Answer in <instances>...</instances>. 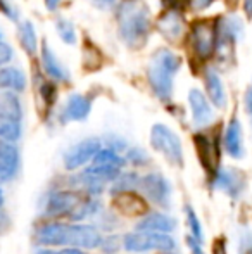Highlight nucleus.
I'll list each match as a JSON object with an SVG mask.
<instances>
[{"instance_id":"nucleus-4","label":"nucleus","mask_w":252,"mask_h":254,"mask_svg":"<svg viewBox=\"0 0 252 254\" xmlns=\"http://www.w3.org/2000/svg\"><path fill=\"white\" fill-rule=\"evenodd\" d=\"M23 135V106L17 92H0V140L17 142Z\"/></svg>"},{"instance_id":"nucleus-21","label":"nucleus","mask_w":252,"mask_h":254,"mask_svg":"<svg viewBox=\"0 0 252 254\" xmlns=\"http://www.w3.org/2000/svg\"><path fill=\"white\" fill-rule=\"evenodd\" d=\"M17 37H19L21 47L24 49V52L35 56L38 51V38H37V31H35L33 23L30 21H23L19 24V31H17Z\"/></svg>"},{"instance_id":"nucleus-12","label":"nucleus","mask_w":252,"mask_h":254,"mask_svg":"<svg viewBox=\"0 0 252 254\" xmlns=\"http://www.w3.org/2000/svg\"><path fill=\"white\" fill-rule=\"evenodd\" d=\"M211 101L205 99V95L202 94L199 88H192L189 92V104H190V111H192V120L197 127H207L209 123L214 118V113H212Z\"/></svg>"},{"instance_id":"nucleus-22","label":"nucleus","mask_w":252,"mask_h":254,"mask_svg":"<svg viewBox=\"0 0 252 254\" xmlns=\"http://www.w3.org/2000/svg\"><path fill=\"white\" fill-rule=\"evenodd\" d=\"M159 26H161L162 35H166V37L171 38V40L180 38L183 33V21L176 10L166 14V16L161 19V23H159Z\"/></svg>"},{"instance_id":"nucleus-7","label":"nucleus","mask_w":252,"mask_h":254,"mask_svg":"<svg viewBox=\"0 0 252 254\" xmlns=\"http://www.w3.org/2000/svg\"><path fill=\"white\" fill-rule=\"evenodd\" d=\"M190 44L197 59L209 61L218 49V23L197 21L190 30Z\"/></svg>"},{"instance_id":"nucleus-27","label":"nucleus","mask_w":252,"mask_h":254,"mask_svg":"<svg viewBox=\"0 0 252 254\" xmlns=\"http://www.w3.org/2000/svg\"><path fill=\"white\" fill-rule=\"evenodd\" d=\"M55 28H57V33H59V37L62 38V42H66V44H69V45L76 44V30H74L71 21L64 19V17H59L57 23H55Z\"/></svg>"},{"instance_id":"nucleus-35","label":"nucleus","mask_w":252,"mask_h":254,"mask_svg":"<svg viewBox=\"0 0 252 254\" xmlns=\"http://www.w3.org/2000/svg\"><path fill=\"white\" fill-rule=\"evenodd\" d=\"M246 109L252 114V87H251V90L247 92V95H246Z\"/></svg>"},{"instance_id":"nucleus-30","label":"nucleus","mask_w":252,"mask_h":254,"mask_svg":"<svg viewBox=\"0 0 252 254\" xmlns=\"http://www.w3.org/2000/svg\"><path fill=\"white\" fill-rule=\"evenodd\" d=\"M12 56H14V52H12V49H10V45L0 40V67L5 66V64L12 59Z\"/></svg>"},{"instance_id":"nucleus-11","label":"nucleus","mask_w":252,"mask_h":254,"mask_svg":"<svg viewBox=\"0 0 252 254\" xmlns=\"http://www.w3.org/2000/svg\"><path fill=\"white\" fill-rule=\"evenodd\" d=\"M212 187L228 194L230 197H239L246 187V180L244 175L233 168H218L212 173Z\"/></svg>"},{"instance_id":"nucleus-9","label":"nucleus","mask_w":252,"mask_h":254,"mask_svg":"<svg viewBox=\"0 0 252 254\" xmlns=\"http://www.w3.org/2000/svg\"><path fill=\"white\" fill-rule=\"evenodd\" d=\"M102 149L101 138H85V140L74 144L64 154V168L67 171L78 170V168L88 164L95 157V154Z\"/></svg>"},{"instance_id":"nucleus-13","label":"nucleus","mask_w":252,"mask_h":254,"mask_svg":"<svg viewBox=\"0 0 252 254\" xmlns=\"http://www.w3.org/2000/svg\"><path fill=\"white\" fill-rule=\"evenodd\" d=\"M19 166H21V154L16 142L0 140V171L7 178V182L16 177L17 171H19Z\"/></svg>"},{"instance_id":"nucleus-17","label":"nucleus","mask_w":252,"mask_h":254,"mask_svg":"<svg viewBox=\"0 0 252 254\" xmlns=\"http://www.w3.org/2000/svg\"><path fill=\"white\" fill-rule=\"evenodd\" d=\"M40 56H42L40 59H42L44 71L52 78V80H55V81H67V80H69V73H67V69L62 66L61 63H59L57 56H55V52L49 47L47 42H44V44H42V54H40Z\"/></svg>"},{"instance_id":"nucleus-23","label":"nucleus","mask_w":252,"mask_h":254,"mask_svg":"<svg viewBox=\"0 0 252 254\" xmlns=\"http://www.w3.org/2000/svg\"><path fill=\"white\" fill-rule=\"evenodd\" d=\"M92 164H101V166H112L121 170L126 164V157H123L119 152L112 151V149L102 145V149L95 154V157L92 159Z\"/></svg>"},{"instance_id":"nucleus-19","label":"nucleus","mask_w":252,"mask_h":254,"mask_svg":"<svg viewBox=\"0 0 252 254\" xmlns=\"http://www.w3.org/2000/svg\"><path fill=\"white\" fill-rule=\"evenodd\" d=\"M204 81H205V90H207L209 101L212 102V106L223 109L226 106V92L219 74L214 69H205Z\"/></svg>"},{"instance_id":"nucleus-42","label":"nucleus","mask_w":252,"mask_h":254,"mask_svg":"<svg viewBox=\"0 0 252 254\" xmlns=\"http://www.w3.org/2000/svg\"><path fill=\"white\" fill-rule=\"evenodd\" d=\"M5 182H7V178L3 177V173H2V171H0V185H2V184H5Z\"/></svg>"},{"instance_id":"nucleus-28","label":"nucleus","mask_w":252,"mask_h":254,"mask_svg":"<svg viewBox=\"0 0 252 254\" xmlns=\"http://www.w3.org/2000/svg\"><path fill=\"white\" fill-rule=\"evenodd\" d=\"M126 161L133 166H145L149 163V154L140 147H128Z\"/></svg>"},{"instance_id":"nucleus-1","label":"nucleus","mask_w":252,"mask_h":254,"mask_svg":"<svg viewBox=\"0 0 252 254\" xmlns=\"http://www.w3.org/2000/svg\"><path fill=\"white\" fill-rule=\"evenodd\" d=\"M38 244L45 248H78V249H97L102 244V234L92 225L78 223H44L37 230Z\"/></svg>"},{"instance_id":"nucleus-37","label":"nucleus","mask_w":252,"mask_h":254,"mask_svg":"<svg viewBox=\"0 0 252 254\" xmlns=\"http://www.w3.org/2000/svg\"><path fill=\"white\" fill-rule=\"evenodd\" d=\"M55 254H83V253H81V249H78V248H66Z\"/></svg>"},{"instance_id":"nucleus-18","label":"nucleus","mask_w":252,"mask_h":254,"mask_svg":"<svg viewBox=\"0 0 252 254\" xmlns=\"http://www.w3.org/2000/svg\"><path fill=\"white\" fill-rule=\"evenodd\" d=\"M195 145H197V152L201 157L202 164L207 168L211 173L216 171V163H218V149H216V142L211 137L204 133L195 135Z\"/></svg>"},{"instance_id":"nucleus-39","label":"nucleus","mask_w":252,"mask_h":254,"mask_svg":"<svg viewBox=\"0 0 252 254\" xmlns=\"http://www.w3.org/2000/svg\"><path fill=\"white\" fill-rule=\"evenodd\" d=\"M57 3H59V0H47L49 9H55V7H57Z\"/></svg>"},{"instance_id":"nucleus-20","label":"nucleus","mask_w":252,"mask_h":254,"mask_svg":"<svg viewBox=\"0 0 252 254\" xmlns=\"http://www.w3.org/2000/svg\"><path fill=\"white\" fill-rule=\"evenodd\" d=\"M26 88V76L17 67H0V90L23 92Z\"/></svg>"},{"instance_id":"nucleus-10","label":"nucleus","mask_w":252,"mask_h":254,"mask_svg":"<svg viewBox=\"0 0 252 254\" xmlns=\"http://www.w3.org/2000/svg\"><path fill=\"white\" fill-rule=\"evenodd\" d=\"M81 202V197L74 190H55L45 201L44 214L47 218H64L71 216L73 211Z\"/></svg>"},{"instance_id":"nucleus-6","label":"nucleus","mask_w":252,"mask_h":254,"mask_svg":"<svg viewBox=\"0 0 252 254\" xmlns=\"http://www.w3.org/2000/svg\"><path fill=\"white\" fill-rule=\"evenodd\" d=\"M151 145L175 166H183V147L180 137L166 125H154L151 130Z\"/></svg>"},{"instance_id":"nucleus-31","label":"nucleus","mask_w":252,"mask_h":254,"mask_svg":"<svg viewBox=\"0 0 252 254\" xmlns=\"http://www.w3.org/2000/svg\"><path fill=\"white\" fill-rule=\"evenodd\" d=\"M187 246H189L192 254H205L204 249H202V242L197 241L194 235H189V237H187Z\"/></svg>"},{"instance_id":"nucleus-32","label":"nucleus","mask_w":252,"mask_h":254,"mask_svg":"<svg viewBox=\"0 0 252 254\" xmlns=\"http://www.w3.org/2000/svg\"><path fill=\"white\" fill-rule=\"evenodd\" d=\"M0 10H2L9 19H16V12H14V9L10 7V3L7 2V0H0Z\"/></svg>"},{"instance_id":"nucleus-5","label":"nucleus","mask_w":252,"mask_h":254,"mask_svg":"<svg viewBox=\"0 0 252 254\" xmlns=\"http://www.w3.org/2000/svg\"><path fill=\"white\" fill-rule=\"evenodd\" d=\"M123 249L128 253H147V251L169 253L176 249V241L169 234L137 230V232H131V234H126L123 237Z\"/></svg>"},{"instance_id":"nucleus-8","label":"nucleus","mask_w":252,"mask_h":254,"mask_svg":"<svg viewBox=\"0 0 252 254\" xmlns=\"http://www.w3.org/2000/svg\"><path fill=\"white\" fill-rule=\"evenodd\" d=\"M140 190L147 197V201L155 206L166 207V209L171 206V184L161 173H149L145 177H140Z\"/></svg>"},{"instance_id":"nucleus-24","label":"nucleus","mask_w":252,"mask_h":254,"mask_svg":"<svg viewBox=\"0 0 252 254\" xmlns=\"http://www.w3.org/2000/svg\"><path fill=\"white\" fill-rule=\"evenodd\" d=\"M137 189H140V177L137 173H121L112 182V194L135 192Z\"/></svg>"},{"instance_id":"nucleus-34","label":"nucleus","mask_w":252,"mask_h":254,"mask_svg":"<svg viewBox=\"0 0 252 254\" xmlns=\"http://www.w3.org/2000/svg\"><path fill=\"white\" fill-rule=\"evenodd\" d=\"M162 2H166V3H168V5L171 7L173 10H178L180 7H182L183 3L187 2V0H162Z\"/></svg>"},{"instance_id":"nucleus-36","label":"nucleus","mask_w":252,"mask_h":254,"mask_svg":"<svg viewBox=\"0 0 252 254\" xmlns=\"http://www.w3.org/2000/svg\"><path fill=\"white\" fill-rule=\"evenodd\" d=\"M244 10L247 17H252V0H244Z\"/></svg>"},{"instance_id":"nucleus-44","label":"nucleus","mask_w":252,"mask_h":254,"mask_svg":"<svg viewBox=\"0 0 252 254\" xmlns=\"http://www.w3.org/2000/svg\"><path fill=\"white\" fill-rule=\"evenodd\" d=\"M0 38H2V33H0Z\"/></svg>"},{"instance_id":"nucleus-15","label":"nucleus","mask_w":252,"mask_h":254,"mask_svg":"<svg viewBox=\"0 0 252 254\" xmlns=\"http://www.w3.org/2000/svg\"><path fill=\"white\" fill-rule=\"evenodd\" d=\"M176 228V220L164 213H147L137 223V230L144 232H161V234H171Z\"/></svg>"},{"instance_id":"nucleus-40","label":"nucleus","mask_w":252,"mask_h":254,"mask_svg":"<svg viewBox=\"0 0 252 254\" xmlns=\"http://www.w3.org/2000/svg\"><path fill=\"white\" fill-rule=\"evenodd\" d=\"M37 254H55L54 251H50V249H40Z\"/></svg>"},{"instance_id":"nucleus-25","label":"nucleus","mask_w":252,"mask_h":254,"mask_svg":"<svg viewBox=\"0 0 252 254\" xmlns=\"http://www.w3.org/2000/svg\"><path fill=\"white\" fill-rule=\"evenodd\" d=\"M101 209H102L101 202L95 201V199H87V201L81 199V202L78 204V207L73 211V214H71L69 218L73 221H81V220H85V218H90V216L99 214Z\"/></svg>"},{"instance_id":"nucleus-14","label":"nucleus","mask_w":252,"mask_h":254,"mask_svg":"<svg viewBox=\"0 0 252 254\" xmlns=\"http://www.w3.org/2000/svg\"><path fill=\"white\" fill-rule=\"evenodd\" d=\"M223 147L226 154L233 159L244 157V135H242V125L237 118H232L230 123L226 125L225 135H223Z\"/></svg>"},{"instance_id":"nucleus-33","label":"nucleus","mask_w":252,"mask_h":254,"mask_svg":"<svg viewBox=\"0 0 252 254\" xmlns=\"http://www.w3.org/2000/svg\"><path fill=\"white\" fill-rule=\"evenodd\" d=\"M214 2V0H190V3H192V7H194L195 10H204V9H207L211 3Z\"/></svg>"},{"instance_id":"nucleus-16","label":"nucleus","mask_w":252,"mask_h":254,"mask_svg":"<svg viewBox=\"0 0 252 254\" xmlns=\"http://www.w3.org/2000/svg\"><path fill=\"white\" fill-rule=\"evenodd\" d=\"M92 111V101L81 94H74L67 99L62 111L64 121H85Z\"/></svg>"},{"instance_id":"nucleus-26","label":"nucleus","mask_w":252,"mask_h":254,"mask_svg":"<svg viewBox=\"0 0 252 254\" xmlns=\"http://www.w3.org/2000/svg\"><path fill=\"white\" fill-rule=\"evenodd\" d=\"M185 216H187V225H189L190 235H194L197 241L204 242V230H202V223L199 220L197 213L194 211L192 206H185Z\"/></svg>"},{"instance_id":"nucleus-43","label":"nucleus","mask_w":252,"mask_h":254,"mask_svg":"<svg viewBox=\"0 0 252 254\" xmlns=\"http://www.w3.org/2000/svg\"><path fill=\"white\" fill-rule=\"evenodd\" d=\"M162 254H175V253H173V251H169V253H162Z\"/></svg>"},{"instance_id":"nucleus-29","label":"nucleus","mask_w":252,"mask_h":254,"mask_svg":"<svg viewBox=\"0 0 252 254\" xmlns=\"http://www.w3.org/2000/svg\"><path fill=\"white\" fill-rule=\"evenodd\" d=\"M121 248H123V239L118 237V235H111V237H107V239H102L101 249L105 254H114Z\"/></svg>"},{"instance_id":"nucleus-41","label":"nucleus","mask_w":252,"mask_h":254,"mask_svg":"<svg viewBox=\"0 0 252 254\" xmlns=\"http://www.w3.org/2000/svg\"><path fill=\"white\" fill-rule=\"evenodd\" d=\"M3 199H5L3 197V190L0 189V211H2V207H3Z\"/></svg>"},{"instance_id":"nucleus-38","label":"nucleus","mask_w":252,"mask_h":254,"mask_svg":"<svg viewBox=\"0 0 252 254\" xmlns=\"http://www.w3.org/2000/svg\"><path fill=\"white\" fill-rule=\"evenodd\" d=\"M214 254H226V249H225V244L223 242H216V248H214Z\"/></svg>"},{"instance_id":"nucleus-3","label":"nucleus","mask_w":252,"mask_h":254,"mask_svg":"<svg viewBox=\"0 0 252 254\" xmlns=\"http://www.w3.org/2000/svg\"><path fill=\"white\" fill-rule=\"evenodd\" d=\"M180 66H182V59L171 52L169 49H157L151 56V63L147 67V78L151 83L152 92L155 97L162 102L171 101L173 97V83H175V76L178 74Z\"/></svg>"},{"instance_id":"nucleus-2","label":"nucleus","mask_w":252,"mask_h":254,"mask_svg":"<svg viewBox=\"0 0 252 254\" xmlns=\"http://www.w3.org/2000/svg\"><path fill=\"white\" fill-rule=\"evenodd\" d=\"M119 37L130 49H140L151 35V10L140 0H123L116 12Z\"/></svg>"}]
</instances>
